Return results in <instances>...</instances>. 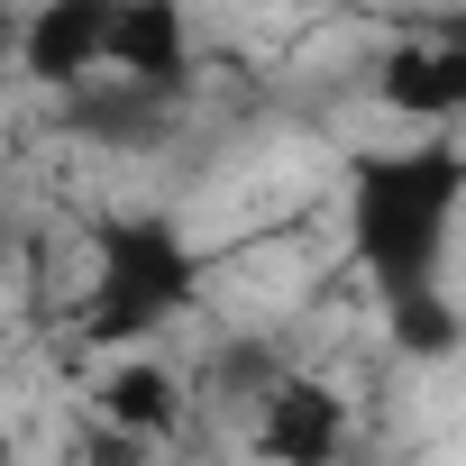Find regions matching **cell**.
<instances>
[{
    "label": "cell",
    "mask_w": 466,
    "mask_h": 466,
    "mask_svg": "<svg viewBox=\"0 0 466 466\" xmlns=\"http://www.w3.org/2000/svg\"><path fill=\"white\" fill-rule=\"evenodd\" d=\"M466 210V147L448 128L411 147H357L348 156V257L375 284V302L430 293L448 275V238Z\"/></svg>",
    "instance_id": "cell-1"
},
{
    "label": "cell",
    "mask_w": 466,
    "mask_h": 466,
    "mask_svg": "<svg viewBox=\"0 0 466 466\" xmlns=\"http://www.w3.org/2000/svg\"><path fill=\"white\" fill-rule=\"evenodd\" d=\"M201 302V248L165 210H110L92 228V284L74 302V348H147Z\"/></svg>",
    "instance_id": "cell-2"
},
{
    "label": "cell",
    "mask_w": 466,
    "mask_h": 466,
    "mask_svg": "<svg viewBox=\"0 0 466 466\" xmlns=\"http://www.w3.org/2000/svg\"><path fill=\"white\" fill-rule=\"evenodd\" d=\"M375 101L411 128H457L466 119V19H430L393 37L375 65Z\"/></svg>",
    "instance_id": "cell-3"
},
{
    "label": "cell",
    "mask_w": 466,
    "mask_h": 466,
    "mask_svg": "<svg viewBox=\"0 0 466 466\" xmlns=\"http://www.w3.org/2000/svg\"><path fill=\"white\" fill-rule=\"evenodd\" d=\"M110 37H119V0H37L19 28V74L37 92H74L110 74Z\"/></svg>",
    "instance_id": "cell-4"
},
{
    "label": "cell",
    "mask_w": 466,
    "mask_h": 466,
    "mask_svg": "<svg viewBox=\"0 0 466 466\" xmlns=\"http://www.w3.org/2000/svg\"><path fill=\"white\" fill-rule=\"evenodd\" d=\"M192 384L165 366V357H147V348H110V366L92 375V411L101 420H119L128 439H147V448H183V430H192Z\"/></svg>",
    "instance_id": "cell-5"
},
{
    "label": "cell",
    "mask_w": 466,
    "mask_h": 466,
    "mask_svg": "<svg viewBox=\"0 0 466 466\" xmlns=\"http://www.w3.org/2000/svg\"><path fill=\"white\" fill-rule=\"evenodd\" d=\"M65 101V128L83 137V147H110V156H147V147H165L174 137V101L183 92H156V83H137V74H92V83H74V92H56Z\"/></svg>",
    "instance_id": "cell-6"
},
{
    "label": "cell",
    "mask_w": 466,
    "mask_h": 466,
    "mask_svg": "<svg viewBox=\"0 0 466 466\" xmlns=\"http://www.w3.org/2000/svg\"><path fill=\"white\" fill-rule=\"evenodd\" d=\"M248 448L275 457V466H320V457H339V448H348V393L293 366V375L266 393V411L248 420Z\"/></svg>",
    "instance_id": "cell-7"
},
{
    "label": "cell",
    "mask_w": 466,
    "mask_h": 466,
    "mask_svg": "<svg viewBox=\"0 0 466 466\" xmlns=\"http://www.w3.org/2000/svg\"><path fill=\"white\" fill-rule=\"evenodd\" d=\"M110 74H137V83H156V92H183V83H192V28H183V0H119Z\"/></svg>",
    "instance_id": "cell-8"
},
{
    "label": "cell",
    "mask_w": 466,
    "mask_h": 466,
    "mask_svg": "<svg viewBox=\"0 0 466 466\" xmlns=\"http://www.w3.org/2000/svg\"><path fill=\"white\" fill-rule=\"evenodd\" d=\"M284 375H293V357H284L275 339H248V329H238V339H219V348L201 357L192 393H201V402H219V411H248V420H257V411H266V393H275Z\"/></svg>",
    "instance_id": "cell-9"
},
{
    "label": "cell",
    "mask_w": 466,
    "mask_h": 466,
    "mask_svg": "<svg viewBox=\"0 0 466 466\" xmlns=\"http://www.w3.org/2000/svg\"><path fill=\"white\" fill-rule=\"evenodd\" d=\"M384 339H393V357H411V366H448V357L466 348V311H457L448 284H430V293L384 302Z\"/></svg>",
    "instance_id": "cell-10"
}]
</instances>
